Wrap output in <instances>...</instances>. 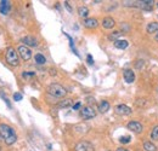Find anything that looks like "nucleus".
<instances>
[{
    "mask_svg": "<svg viewBox=\"0 0 158 151\" xmlns=\"http://www.w3.org/2000/svg\"><path fill=\"white\" fill-rule=\"evenodd\" d=\"M0 137L4 139L6 145H12L17 140V135H16L15 130L11 126L5 125V123L0 125Z\"/></svg>",
    "mask_w": 158,
    "mask_h": 151,
    "instance_id": "nucleus-1",
    "label": "nucleus"
},
{
    "mask_svg": "<svg viewBox=\"0 0 158 151\" xmlns=\"http://www.w3.org/2000/svg\"><path fill=\"white\" fill-rule=\"evenodd\" d=\"M124 6L128 7H138L145 11H152L153 6H155V1L153 0H134V1H123Z\"/></svg>",
    "mask_w": 158,
    "mask_h": 151,
    "instance_id": "nucleus-2",
    "label": "nucleus"
},
{
    "mask_svg": "<svg viewBox=\"0 0 158 151\" xmlns=\"http://www.w3.org/2000/svg\"><path fill=\"white\" fill-rule=\"evenodd\" d=\"M48 93L55 98H63L67 95V90L60 83H51L48 87Z\"/></svg>",
    "mask_w": 158,
    "mask_h": 151,
    "instance_id": "nucleus-3",
    "label": "nucleus"
},
{
    "mask_svg": "<svg viewBox=\"0 0 158 151\" xmlns=\"http://www.w3.org/2000/svg\"><path fill=\"white\" fill-rule=\"evenodd\" d=\"M5 59L7 62V64H10L11 67H17L20 64V56L19 52L14 48V47H9L5 55Z\"/></svg>",
    "mask_w": 158,
    "mask_h": 151,
    "instance_id": "nucleus-4",
    "label": "nucleus"
},
{
    "mask_svg": "<svg viewBox=\"0 0 158 151\" xmlns=\"http://www.w3.org/2000/svg\"><path fill=\"white\" fill-rule=\"evenodd\" d=\"M96 116V110L90 106V105H86V106H83L80 109V117L83 120H91Z\"/></svg>",
    "mask_w": 158,
    "mask_h": 151,
    "instance_id": "nucleus-5",
    "label": "nucleus"
},
{
    "mask_svg": "<svg viewBox=\"0 0 158 151\" xmlns=\"http://www.w3.org/2000/svg\"><path fill=\"white\" fill-rule=\"evenodd\" d=\"M17 52H19L20 58H22L24 62H27V60H29V59L32 58V51H31V48H29V47H27V46H24V45L19 46Z\"/></svg>",
    "mask_w": 158,
    "mask_h": 151,
    "instance_id": "nucleus-6",
    "label": "nucleus"
},
{
    "mask_svg": "<svg viewBox=\"0 0 158 151\" xmlns=\"http://www.w3.org/2000/svg\"><path fill=\"white\" fill-rule=\"evenodd\" d=\"M76 151H94V146L91 143L86 141V140H80L74 146Z\"/></svg>",
    "mask_w": 158,
    "mask_h": 151,
    "instance_id": "nucleus-7",
    "label": "nucleus"
},
{
    "mask_svg": "<svg viewBox=\"0 0 158 151\" xmlns=\"http://www.w3.org/2000/svg\"><path fill=\"white\" fill-rule=\"evenodd\" d=\"M127 128L130 130L131 132L136 133V134H140V133L143 131V126L140 122H138V121H130V122H128Z\"/></svg>",
    "mask_w": 158,
    "mask_h": 151,
    "instance_id": "nucleus-8",
    "label": "nucleus"
},
{
    "mask_svg": "<svg viewBox=\"0 0 158 151\" xmlns=\"http://www.w3.org/2000/svg\"><path fill=\"white\" fill-rule=\"evenodd\" d=\"M114 111H116V114L120 115V116H127V115H130V114L133 113L131 108L128 106V105H125V104H119V105H117L114 108Z\"/></svg>",
    "mask_w": 158,
    "mask_h": 151,
    "instance_id": "nucleus-9",
    "label": "nucleus"
},
{
    "mask_svg": "<svg viewBox=\"0 0 158 151\" xmlns=\"http://www.w3.org/2000/svg\"><path fill=\"white\" fill-rule=\"evenodd\" d=\"M21 41H22L23 45L27 46V47H37V46H38L37 39L33 38V37H24V38L21 39Z\"/></svg>",
    "mask_w": 158,
    "mask_h": 151,
    "instance_id": "nucleus-10",
    "label": "nucleus"
},
{
    "mask_svg": "<svg viewBox=\"0 0 158 151\" xmlns=\"http://www.w3.org/2000/svg\"><path fill=\"white\" fill-rule=\"evenodd\" d=\"M123 76H124V80L127 83H133L135 81V74L131 69H125L123 73Z\"/></svg>",
    "mask_w": 158,
    "mask_h": 151,
    "instance_id": "nucleus-11",
    "label": "nucleus"
},
{
    "mask_svg": "<svg viewBox=\"0 0 158 151\" xmlns=\"http://www.w3.org/2000/svg\"><path fill=\"white\" fill-rule=\"evenodd\" d=\"M83 24H84V27L88 28V29H95V28L99 25V21L96 18H86V19H84Z\"/></svg>",
    "mask_w": 158,
    "mask_h": 151,
    "instance_id": "nucleus-12",
    "label": "nucleus"
},
{
    "mask_svg": "<svg viewBox=\"0 0 158 151\" xmlns=\"http://www.w3.org/2000/svg\"><path fill=\"white\" fill-rule=\"evenodd\" d=\"M11 10V2L9 0H2L0 1V12L2 15H7Z\"/></svg>",
    "mask_w": 158,
    "mask_h": 151,
    "instance_id": "nucleus-13",
    "label": "nucleus"
},
{
    "mask_svg": "<svg viewBox=\"0 0 158 151\" xmlns=\"http://www.w3.org/2000/svg\"><path fill=\"white\" fill-rule=\"evenodd\" d=\"M102 27L106 28V29H112L114 25H116V21L112 18V17H105L102 19Z\"/></svg>",
    "mask_w": 158,
    "mask_h": 151,
    "instance_id": "nucleus-14",
    "label": "nucleus"
},
{
    "mask_svg": "<svg viewBox=\"0 0 158 151\" xmlns=\"http://www.w3.org/2000/svg\"><path fill=\"white\" fill-rule=\"evenodd\" d=\"M113 44H114V47H117L119 50H125V48L129 46V42H128L127 40H124V39H118V40L114 41Z\"/></svg>",
    "mask_w": 158,
    "mask_h": 151,
    "instance_id": "nucleus-15",
    "label": "nucleus"
},
{
    "mask_svg": "<svg viewBox=\"0 0 158 151\" xmlns=\"http://www.w3.org/2000/svg\"><path fill=\"white\" fill-rule=\"evenodd\" d=\"M99 111L101 114H106L110 109H111V105H110V103L107 102V100H102L101 103L99 104Z\"/></svg>",
    "mask_w": 158,
    "mask_h": 151,
    "instance_id": "nucleus-16",
    "label": "nucleus"
},
{
    "mask_svg": "<svg viewBox=\"0 0 158 151\" xmlns=\"http://www.w3.org/2000/svg\"><path fill=\"white\" fill-rule=\"evenodd\" d=\"M146 30H147V33H150V34H152V33H158V22H151V23H148L147 24V27H146Z\"/></svg>",
    "mask_w": 158,
    "mask_h": 151,
    "instance_id": "nucleus-17",
    "label": "nucleus"
},
{
    "mask_svg": "<svg viewBox=\"0 0 158 151\" xmlns=\"http://www.w3.org/2000/svg\"><path fill=\"white\" fill-rule=\"evenodd\" d=\"M78 15L81 18H88L89 16V9L86 6H79L78 7Z\"/></svg>",
    "mask_w": 158,
    "mask_h": 151,
    "instance_id": "nucleus-18",
    "label": "nucleus"
},
{
    "mask_svg": "<svg viewBox=\"0 0 158 151\" xmlns=\"http://www.w3.org/2000/svg\"><path fill=\"white\" fill-rule=\"evenodd\" d=\"M143 149L145 151H157L158 148L152 143V141H145L143 143Z\"/></svg>",
    "mask_w": 158,
    "mask_h": 151,
    "instance_id": "nucleus-19",
    "label": "nucleus"
},
{
    "mask_svg": "<svg viewBox=\"0 0 158 151\" xmlns=\"http://www.w3.org/2000/svg\"><path fill=\"white\" fill-rule=\"evenodd\" d=\"M34 60H35V63L39 64V65H43V64L46 63V58H45L44 55H41V53H37V55L34 56Z\"/></svg>",
    "mask_w": 158,
    "mask_h": 151,
    "instance_id": "nucleus-20",
    "label": "nucleus"
},
{
    "mask_svg": "<svg viewBox=\"0 0 158 151\" xmlns=\"http://www.w3.org/2000/svg\"><path fill=\"white\" fill-rule=\"evenodd\" d=\"M73 104V102L71 100V99H63L62 102H60L59 103V108H68V106H71Z\"/></svg>",
    "mask_w": 158,
    "mask_h": 151,
    "instance_id": "nucleus-21",
    "label": "nucleus"
},
{
    "mask_svg": "<svg viewBox=\"0 0 158 151\" xmlns=\"http://www.w3.org/2000/svg\"><path fill=\"white\" fill-rule=\"evenodd\" d=\"M120 35H122V32H120V30H116V32H113V33L110 34L108 39H110V40H113V42H114V41L118 40V38L120 37Z\"/></svg>",
    "mask_w": 158,
    "mask_h": 151,
    "instance_id": "nucleus-22",
    "label": "nucleus"
},
{
    "mask_svg": "<svg viewBox=\"0 0 158 151\" xmlns=\"http://www.w3.org/2000/svg\"><path fill=\"white\" fill-rule=\"evenodd\" d=\"M151 139H152V140H155V141H157L158 140V125L152 128V132H151Z\"/></svg>",
    "mask_w": 158,
    "mask_h": 151,
    "instance_id": "nucleus-23",
    "label": "nucleus"
},
{
    "mask_svg": "<svg viewBox=\"0 0 158 151\" xmlns=\"http://www.w3.org/2000/svg\"><path fill=\"white\" fill-rule=\"evenodd\" d=\"M34 75H35V73H33V72H24V73H22V77L24 80H29L31 77H33Z\"/></svg>",
    "mask_w": 158,
    "mask_h": 151,
    "instance_id": "nucleus-24",
    "label": "nucleus"
},
{
    "mask_svg": "<svg viewBox=\"0 0 158 151\" xmlns=\"http://www.w3.org/2000/svg\"><path fill=\"white\" fill-rule=\"evenodd\" d=\"M130 140H131V138L130 137H122L120 139H119V141L122 143V144H128V143H130Z\"/></svg>",
    "mask_w": 158,
    "mask_h": 151,
    "instance_id": "nucleus-25",
    "label": "nucleus"
},
{
    "mask_svg": "<svg viewBox=\"0 0 158 151\" xmlns=\"http://www.w3.org/2000/svg\"><path fill=\"white\" fill-rule=\"evenodd\" d=\"M21 99H22V95H21V93H19V92L14 93V100H16V102H20Z\"/></svg>",
    "mask_w": 158,
    "mask_h": 151,
    "instance_id": "nucleus-26",
    "label": "nucleus"
},
{
    "mask_svg": "<svg viewBox=\"0 0 158 151\" xmlns=\"http://www.w3.org/2000/svg\"><path fill=\"white\" fill-rule=\"evenodd\" d=\"M143 67V60L142 59H138V62H136V68L138 69H141Z\"/></svg>",
    "mask_w": 158,
    "mask_h": 151,
    "instance_id": "nucleus-27",
    "label": "nucleus"
},
{
    "mask_svg": "<svg viewBox=\"0 0 158 151\" xmlns=\"http://www.w3.org/2000/svg\"><path fill=\"white\" fill-rule=\"evenodd\" d=\"M80 106H81V103L78 102V103H76V104L72 106V109H73V110H78V109H80Z\"/></svg>",
    "mask_w": 158,
    "mask_h": 151,
    "instance_id": "nucleus-28",
    "label": "nucleus"
},
{
    "mask_svg": "<svg viewBox=\"0 0 158 151\" xmlns=\"http://www.w3.org/2000/svg\"><path fill=\"white\" fill-rule=\"evenodd\" d=\"M64 6H66V9H67L69 12H72V11H73V10H72V7H71V5L68 4V1H64Z\"/></svg>",
    "mask_w": 158,
    "mask_h": 151,
    "instance_id": "nucleus-29",
    "label": "nucleus"
},
{
    "mask_svg": "<svg viewBox=\"0 0 158 151\" xmlns=\"http://www.w3.org/2000/svg\"><path fill=\"white\" fill-rule=\"evenodd\" d=\"M88 63H89V64H93V63H94V60H93V57L90 56V55H88Z\"/></svg>",
    "mask_w": 158,
    "mask_h": 151,
    "instance_id": "nucleus-30",
    "label": "nucleus"
},
{
    "mask_svg": "<svg viewBox=\"0 0 158 151\" xmlns=\"http://www.w3.org/2000/svg\"><path fill=\"white\" fill-rule=\"evenodd\" d=\"M4 100H5V102H6V104H7V106H9V108H10V106H11V105H10V103H9V100H7V98H4Z\"/></svg>",
    "mask_w": 158,
    "mask_h": 151,
    "instance_id": "nucleus-31",
    "label": "nucleus"
},
{
    "mask_svg": "<svg viewBox=\"0 0 158 151\" xmlns=\"http://www.w3.org/2000/svg\"><path fill=\"white\" fill-rule=\"evenodd\" d=\"M117 151H129V150H127V149H124V148H118Z\"/></svg>",
    "mask_w": 158,
    "mask_h": 151,
    "instance_id": "nucleus-32",
    "label": "nucleus"
},
{
    "mask_svg": "<svg viewBox=\"0 0 158 151\" xmlns=\"http://www.w3.org/2000/svg\"><path fill=\"white\" fill-rule=\"evenodd\" d=\"M155 40H156V41H158V33L156 34V37H155Z\"/></svg>",
    "mask_w": 158,
    "mask_h": 151,
    "instance_id": "nucleus-33",
    "label": "nucleus"
},
{
    "mask_svg": "<svg viewBox=\"0 0 158 151\" xmlns=\"http://www.w3.org/2000/svg\"><path fill=\"white\" fill-rule=\"evenodd\" d=\"M157 7H158V2H157Z\"/></svg>",
    "mask_w": 158,
    "mask_h": 151,
    "instance_id": "nucleus-34",
    "label": "nucleus"
},
{
    "mask_svg": "<svg viewBox=\"0 0 158 151\" xmlns=\"http://www.w3.org/2000/svg\"><path fill=\"white\" fill-rule=\"evenodd\" d=\"M0 138H1V137H0Z\"/></svg>",
    "mask_w": 158,
    "mask_h": 151,
    "instance_id": "nucleus-35",
    "label": "nucleus"
}]
</instances>
